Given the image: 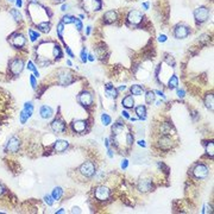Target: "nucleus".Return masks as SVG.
<instances>
[{
  "mask_svg": "<svg viewBox=\"0 0 214 214\" xmlns=\"http://www.w3.org/2000/svg\"><path fill=\"white\" fill-rule=\"evenodd\" d=\"M32 112H34V105H32V102H25L24 108H23V111L19 114L20 123L21 124H25V121L32 115Z\"/></svg>",
  "mask_w": 214,
  "mask_h": 214,
  "instance_id": "nucleus-1",
  "label": "nucleus"
},
{
  "mask_svg": "<svg viewBox=\"0 0 214 214\" xmlns=\"http://www.w3.org/2000/svg\"><path fill=\"white\" fill-rule=\"evenodd\" d=\"M80 172L86 177H92L95 174V165L93 162H84L80 167Z\"/></svg>",
  "mask_w": 214,
  "mask_h": 214,
  "instance_id": "nucleus-2",
  "label": "nucleus"
},
{
  "mask_svg": "<svg viewBox=\"0 0 214 214\" xmlns=\"http://www.w3.org/2000/svg\"><path fill=\"white\" fill-rule=\"evenodd\" d=\"M208 16H209V11L207 7H198L195 11H194V18L198 23H203L208 19Z\"/></svg>",
  "mask_w": 214,
  "mask_h": 214,
  "instance_id": "nucleus-3",
  "label": "nucleus"
},
{
  "mask_svg": "<svg viewBox=\"0 0 214 214\" xmlns=\"http://www.w3.org/2000/svg\"><path fill=\"white\" fill-rule=\"evenodd\" d=\"M24 69V61L20 58H14L10 63V70L13 75H19Z\"/></svg>",
  "mask_w": 214,
  "mask_h": 214,
  "instance_id": "nucleus-4",
  "label": "nucleus"
},
{
  "mask_svg": "<svg viewBox=\"0 0 214 214\" xmlns=\"http://www.w3.org/2000/svg\"><path fill=\"white\" fill-rule=\"evenodd\" d=\"M189 27L188 26H186V25H177L176 27H175V31H174V35H175V37L177 38V39H183V38H186L188 35H189Z\"/></svg>",
  "mask_w": 214,
  "mask_h": 214,
  "instance_id": "nucleus-5",
  "label": "nucleus"
},
{
  "mask_svg": "<svg viewBox=\"0 0 214 214\" xmlns=\"http://www.w3.org/2000/svg\"><path fill=\"white\" fill-rule=\"evenodd\" d=\"M193 174L196 178H205L208 175V168L205 164H196L193 169Z\"/></svg>",
  "mask_w": 214,
  "mask_h": 214,
  "instance_id": "nucleus-6",
  "label": "nucleus"
},
{
  "mask_svg": "<svg viewBox=\"0 0 214 214\" xmlns=\"http://www.w3.org/2000/svg\"><path fill=\"white\" fill-rule=\"evenodd\" d=\"M127 20H129V23H131L133 25H138L143 20V13L139 11H136V10L130 11V13L127 14Z\"/></svg>",
  "mask_w": 214,
  "mask_h": 214,
  "instance_id": "nucleus-7",
  "label": "nucleus"
},
{
  "mask_svg": "<svg viewBox=\"0 0 214 214\" xmlns=\"http://www.w3.org/2000/svg\"><path fill=\"white\" fill-rule=\"evenodd\" d=\"M19 146H20L19 139H18L17 137H11L10 140H9L7 144H6L5 150H6L7 152H17V151L19 150Z\"/></svg>",
  "mask_w": 214,
  "mask_h": 214,
  "instance_id": "nucleus-8",
  "label": "nucleus"
},
{
  "mask_svg": "<svg viewBox=\"0 0 214 214\" xmlns=\"http://www.w3.org/2000/svg\"><path fill=\"white\" fill-rule=\"evenodd\" d=\"M95 198L100 201H105L110 198V189L105 186H100L95 189Z\"/></svg>",
  "mask_w": 214,
  "mask_h": 214,
  "instance_id": "nucleus-9",
  "label": "nucleus"
},
{
  "mask_svg": "<svg viewBox=\"0 0 214 214\" xmlns=\"http://www.w3.org/2000/svg\"><path fill=\"white\" fill-rule=\"evenodd\" d=\"M50 126L55 133H62L66 131V124H64V121L61 120V119H55Z\"/></svg>",
  "mask_w": 214,
  "mask_h": 214,
  "instance_id": "nucleus-10",
  "label": "nucleus"
},
{
  "mask_svg": "<svg viewBox=\"0 0 214 214\" xmlns=\"http://www.w3.org/2000/svg\"><path fill=\"white\" fill-rule=\"evenodd\" d=\"M25 37L21 34H13L11 36V44L16 48H21L25 45Z\"/></svg>",
  "mask_w": 214,
  "mask_h": 214,
  "instance_id": "nucleus-11",
  "label": "nucleus"
},
{
  "mask_svg": "<svg viewBox=\"0 0 214 214\" xmlns=\"http://www.w3.org/2000/svg\"><path fill=\"white\" fill-rule=\"evenodd\" d=\"M79 102L82 106H90L92 102H93V97L88 92H82L79 95Z\"/></svg>",
  "mask_w": 214,
  "mask_h": 214,
  "instance_id": "nucleus-12",
  "label": "nucleus"
},
{
  "mask_svg": "<svg viewBox=\"0 0 214 214\" xmlns=\"http://www.w3.org/2000/svg\"><path fill=\"white\" fill-rule=\"evenodd\" d=\"M72 127H73V130L75 132L82 133L87 129V121L86 120H74L73 124H72Z\"/></svg>",
  "mask_w": 214,
  "mask_h": 214,
  "instance_id": "nucleus-13",
  "label": "nucleus"
},
{
  "mask_svg": "<svg viewBox=\"0 0 214 214\" xmlns=\"http://www.w3.org/2000/svg\"><path fill=\"white\" fill-rule=\"evenodd\" d=\"M138 189L143 193H147L152 190V183L150 180H140L138 182Z\"/></svg>",
  "mask_w": 214,
  "mask_h": 214,
  "instance_id": "nucleus-14",
  "label": "nucleus"
},
{
  "mask_svg": "<svg viewBox=\"0 0 214 214\" xmlns=\"http://www.w3.org/2000/svg\"><path fill=\"white\" fill-rule=\"evenodd\" d=\"M74 81V79L72 77V75L69 74V73H61L59 75H58V82L62 84V86H68V84H70L72 82Z\"/></svg>",
  "mask_w": 214,
  "mask_h": 214,
  "instance_id": "nucleus-15",
  "label": "nucleus"
},
{
  "mask_svg": "<svg viewBox=\"0 0 214 214\" xmlns=\"http://www.w3.org/2000/svg\"><path fill=\"white\" fill-rule=\"evenodd\" d=\"M158 146L163 150H169L172 146V140L168 136H164L158 140Z\"/></svg>",
  "mask_w": 214,
  "mask_h": 214,
  "instance_id": "nucleus-16",
  "label": "nucleus"
},
{
  "mask_svg": "<svg viewBox=\"0 0 214 214\" xmlns=\"http://www.w3.org/2000/svg\"><path fill=\"white\" fill-rule=\"evenodd\" d=\"M118 19V13L115 11H107L105 14H104V20L106 24H112L114 23L115 20Z\"/></svg>",
  "mask_w": 214,
  "mask_h": 214,
  "instance_id": "nucleus-17",
  "label": "nucleus"
},
{
  "mask_svg": "<svg viewBox=\"0 0 214 214\" xmlns=\"http://www.w3.org/2000/svg\"><path fill=\"white\" fill-rule=\"evenodd\" d=\"M68 146H69V143H68L67 140L58 139V140L55 143L54 149H55V151H56V152H63V151H66V150H67V147H68Z\"/></svg>",
  "mask_w": 214,
  "mask_h": 214,
  "instance_id": "nucleus-18",
  "label": "nucleus"
},
{
  "mask_svg": "<svg viewBox=\"0 0 214 214\" xmlns=\"http://www.w3.org/2000/svg\"><path fill=\"white\" fill-rule=\"evenodd\" d=\"M39 113H41V117H42L43 119H50V118L54 115V111H52V108L49 107V106H42Z\"/></svg>",
  "mask_w": 214,
  "mask_h": 214,
  "instance_id": "nucleus-19",
  "label": "nucleus"
},
{
  "mask_svg": "<svg viewBox=\"0 0 214 214\" xmlns=\"http://www.w3.org/2000/svg\"><path fill=\"white\" fill-rule=\"evenodd\" d=\"M105 93H106L107 97L113 98V99H115V98L118 97V90H117L111 83H108V84L105 86Z\"/></svg>",
  "mask_w": 214,
  "mask_h": 214,
  "instance_id": "nucleus-20",
  "label": "nucleus"
},
{
  "mask_svg": "<svg viewBox=\"0 0 214 214\" xmlns=\"http://www.w3.org/2000/svg\"><path fill=\"white\" fill-rule=\"evenodd\" d=\"M121 105H123V107H125V108H133V106H135L133 97L132 95H126L123 99V101H121Z\"/></svg>",
  "mask_w": 214,
  "mask_h": 214,
  "instance_id": "nucleus-21",
  "label": "nucleus"
},
{
  "mask_svg": "<svg viewBox=\"0 0 214 214\" xmlns=\"http://www.w3.org/2000/svg\"><path fill=\"white\" fill-rule=\"evenodd\" d=\"M136 114L138 115L139 119L145 120L146 119V108H145V106H143V105L137 106L136 107Z\"/></svg>",
  "mask_w": 214,
  "mask_h": 214,
  "instance_id": "nucleus-22",
  "label": "nucleus"
},
{
  "mask_svg": "<svg viewBox=\"0 0 214 214\" xmlns=\"http://www.w3.org/2000/svg\"><path fill=\"white\" fill-rule=\"evenodd\" d=\"M62 195H63V189H62V188H61V187H55V188H54L51 196L54 198L55 201L59 200L61 198H62Z\"/></svg>",
  "mask_w": 214,
  "mask_h": 214,
  "instance_id": "nucleus-23",
  "label": "nucleus"
},
{
  "mask_svg": "<svg viewBox=\"0 0 214 214\" xmlns=\"http://www.w3.org/2000/svg\"><path fill=\"white\" fill-rule=\"evenodd\" d=\"M50 27H51V25L48 21H42V23L38 24V30L42 31L43 34H48L50 31Z\"/></svg>",
  "mask_w": 214,
  "mask_h": 214,
  "instance_id": "nucleus-24",
  "label": "nucleus"
},
{
  "mask_svg": "<svg viewBox=\"0 0 214 214\" xmlns=\"http://www.w3.org/2000/svg\"><path fill=\"white\" fill-rule=\"evenodd\" d=\"M177 86H178V79H177L176 75H172V76L169 79L168 87H169L170 89H175V88H177Z\"/></svg>",
  "mask_w": 214,
  "mask_h": 214,
  "instance_id": "nucleus-25",
  "label": "nucleus"
},
{
  "mask_svg": "<svg viewBox=\"0 0 214 214\" xmlns=\"http://www.w3.org/2000/svg\"><path fill=\"white\" fill-rule=\"evenodd\" d=\"M143 87L142 86H139V84H133L132 87H131V93L133 94V95H142L143 94Z\"/></svg>",
  "mask_w": 214,
  "mask_h": 214,
  "instance_id": "nucleus-26",
  "label": "nucleus"
},
{
  "mask_svg": "<svg viewBox=\"0 0 214 214\" xmlns=\"http://www.w3.org/2000/svg\"><path fill=\"white\" fill-rule=\"evenodd\" d=\"M205 105L208 110L213 111V94H207L205 98Z\"/></svg>",
  "mask_w": 214,
  "mask_h": 214,
  "instance_id": "nucleus-27",
  "label": "nucleus"
},
{
  "mask_svg": "<svg viewBox=\"0 0 214 214\" xmlns=\"http://www.w3.org/2000/svg\"><path fill=\"white\" fill-rule=\"evenodd\" d=\"M10 14L13 17V19H14L16 21H21V19H23V17H21L20 12H19L18 10H16V9H11Z\"/></svg>",
  "mask_w": 214,
  "mask_h": 214,
  "instance_id": "nucleus-28",
  "label": "nucleus"
},
{
  "mask_svg": "<svg viewBox=\"0 0 214 214\" xmlns=\"http://www.w3.org/2000/svg\"><path fill=\"white\" fill-rule=\"evenodd\" d=\"M145 101L147 104H152V102H154L155 101V92H152V90L146 92V94H145Z\"/></svg>",
  "mask_w": 214,
  "mask_h": 214,
  "instance_id": "nucleus-29",
  "label": "nucleus"
},
{
  "mask_svg": "<svg viewBox=\"0 0 214 214\" xmlns=\"http://www.w3.org/2000/svg\"><path fill=\"white\" fill-rule=\"evenodd\" d=\"M206 152H207V155L209 157H213V155H214V144H213V142H208L206 144Z\"/></svg>",
  "mask_w": 214,
  "mask_h": 214,
  "instance_id": "nucleus-30",
  "label": "nucleus"
},
{
  "mask_svg": "<svg viewBox=\"0 0 214 214\" xmlns=\"http://www.w3.org/2000/svg\"><path fill=\"white\" fill-rule=\"evenodd\" d=\"M101 123H102L104 126H108L112 123V118L108 114L104 113V114H101Z\"/></svg>",
  "mask_w": 214,
  "mask_h": 214,
  "instance_id": "nucleus-31",
  "label": "nucleus"
},
{
  "mask_svg": "<svg viewBox=\"0 0 214 214\" xmlns=\"http://www.w3.org/2000/svg\"><path fill=\"white\" fill-rule=\"evenodd\" d=\"M52 56L55 57V58H61L62 57V51H61V47L59 45H54V48H52Z\"/></svg>",
  "mask_w": 214,
  "mask_h": 214,
  "instance_id": "nucleus-32",
  "label": "nucleus"
},
{
  "mask_svg": "<svg viewBox=\"0 0 214 214\" xmlns=\"http://www.w3.org/2000/svg\"><path fill=\"white\" fill-rule=\"evenodd\" d=\"M92 6H93V10L94 11H100L101 7H102L101 0H93V1H92Z\"/></svg>",
  "mask_w": 214,
  "mask_h": 214,
  "instance_id": "nucleus-33",
  "label": "nucleus"
},
{
  "mask_svg": "<svg viewBox=\"0 0 214 214\" xmlns=\"http://www.w3.org/2000/svg\"><path fill=\"white\" fill-rule=\"evenodd\" d=\"M124 130V125L123 124H120V123H118V124H114V126L112 127V131L115 133V135H118V133H120L121 131Z\"/></svg>",
  "mask_w": 214,
  "mask_h": 214,
  "instance_id": "nucleus-34",
  "label": "nucleus"
},
{
  "mask_svg": "<svg viewBox=\"0 0 214 214\" xmlns=\"http://www.w3.org/2000/svg\"><path fill=\"white\" fill-rule=\"evenodd\" d=\"M29 35H30V39H31L32 42H35V41L39 37V34H38V32H36V31H34L32 29H30V30H29Z\"/></svg>",
  "mask_w": 214,
  "mask_h": 214,
  "instance_id": "nucleus-35",
  "label": "nucleus"
},
{
  "mask_svg": "<svg viewBox=\"0 0 214 214\" xmlns=\"http://www.w3.org/2000/svg\"><path fill=\"white\" fill-rule=\"evenodd\" d=\"M75 19H76V18L73 17V16H64L62 23H63V24H72V23L75 21Z\"/></svg>",
  "mask_w": 214,
  "mask_h": 214,
  "instance_id": "nucleus-36",
  "label": "nucleus"
},
{
  "mask_svg": "<svg viewBox=\"0 0 214 214\" xmlns=\"http://www.w3.org/2000/svg\"><path fill=\"white\" fill-rule=\"evenodd\" d=\"M161 131H162V133H164V135H170L171 126H170L169 124H163V126L161 127Z\"/></svg>",
  "mask_w": 214,
  "mask_h": 214,
  "instance_id": "nucleus-37",
  "label": "nucleus"
},
{
  "mask_svg": "<svg viewBox=\"0 0 214 214\" xmlns=\"http://www.w3.org/2000/svg\"><path fill=\"white\" fill-rule=\"evenodd\" d=\"M80 57H81V61L83 63H86L87 62V59H88V55H87V51H86V48H83L82 50H81V54H80Z\"/></svg>",
  "mask_w": 214,
  "mask_h": 214,
  "instance_id": "nucleus-38",
  "label": "nucleus"
},
{
  "mask_svg": "<svg viewBox=\"0 0 214 214\" xmlns=\"http://www.w3.org/2000/svg\"><path fill=\"white\" fill-rule=\"evenodd\" d=\"M54 201H55V200H54V198H52L51 195H45V196H44V202H45L48 206H52V205H54Z\"/></svg>",
  "mask_w": 214,
  "mask_h": 214,
  "instance_id": "nucleus-39",
  "label": "nucleus"
},
{
  "mask_svg": "<svg viewBox=\"0 0 214 214\" xmlns=\"http://www.w3.org/2000/svg\"><path fill=\"white\" fill-rule=\"evenodd\" d=\"M30 82H31L32 88L36 89V87H37V81H36V76H35V75H30Z\"/></svg>",
  "mask_w": 214,
  "mask_h": 214,
  "instance_id": "nucleus-40",
  "label": "nucleus"
},
{
  "mask_svg": "<svg viewBox=\"0 0 214 214\" xmlns=\"http://www.w3.org/2000/svg\"><path fill=\"white\" fill-rule=\"evenodd\" d=\"M29 70H31V72H37V68L35 67V64H34V62H31V61H29V63H27V67H26Z\"/></svg>",
  "mask_w": 214,
  "mask_h": 214,
  "instance_id": "nucleus-41",
  "label": "nucleus"
},
{
  "mask_svg": "<svg viewBox=\"0 0 214 214\" xmlns=\"http://www.w3.org/2000/svg\"><path fill=\"white\" fill-rule=\"evenodd\" d=\"M208 39H209V36H208V35H202V36H200V37H199V42H201L202 44L207 43V42H208Z\"/></svg>",
  "mask_w": 214,
  "mask_h": 214,
  "instance_id": "nucleus-42",
  "label": "nucleus"
},
{
  "mask_svg": "<svg viewBox=\"0 0 214 214\" xmlns=\"http://www.w3.org/2000/svg\"><path fill=\"white\" fill-rule=\"evenodd\" d=\"M126 142H127L129 145H132L133 144V136L131 133H127L126 135Z\"/></svg>",
  "mask_w": 214,
  "mask_h": 214,
  "instance_id": "nucleus-43",
  "label": "nucleus"
},
{
  "mask_svg": "<svg viewBox=\"0 0 214 214\" xmlns=\"http://www.w3.org/2000/svg\"><path fill=\"white\" fill-rule=\"evenodd\" d=\"M74 23H75V25H76V29L79 30V31H81L82 27H83V26H82L81 20H80V19H75V21H74Z\"/></svg>",
  "mask_w": 214,
  "mask_h": 214,
  "instance_id": "nucleus-44",
  "label": "nucleus"
},
{
  "mask_svg": "<svg viewBox=\"0 0 214 214\" xmlns=\"http://www.w3.org/2000/svg\"><path fill=\"white\" fill-rule=\"evenodd\" d=\"M177 95H178V98H185L186 97V92L183 89H177Z\"/></svg>",
  "mask_w": 214,
  "mask_h": 214,
  "instance_id": "nucleus-45",
  "label": "nucleus"
},
{
  "mask_svg": "<svg viewBox=\"0 0 214 214\" xmlns=\"http://www.w3.org/2000/svg\"><path fill=\"white\" fill-rule=\"evenodd\" d=\"M127 165H129V161H127L126 158L121 161V169H126V168H127Z\"/></svg>",
  "mask_w": 214,
  "mask_h": 214,
  "instance_id": "nucleus-46",
  "label": "nucleus"
},
{
  "mask_svg": "<svg viewBox=\"0 0 214 214\" xmlns=\"http://www.w3.org/2000/svg\"><path fill=\"white\" fill-rule=\"evenodd\" d=\"M155 94H158V97H161L163 100H165L167 98H165V95H164V93L163 92H161V90H155Z\"/></svg>",
  "mask_w": 214,
  "mask_h": 214,
  "instance_id": "nucleus-47",
  "label": "nucleus"
},
{
  "mask_svg": "<svg viewBox=\"0 0 214 214\" xmlns=\"http://www.w3.org/2000/svg\"><path fill=\"white\" fill-rule=\"evenodd\" d=\"M158 41L162 42V43H163V42H167V36H165V35H160V36H158Z\"/></svg>",
  "mask_w": 214,
  "mask_h": 214,
  "instance_id": "nucleus-48",
  "label": "nucleus"
},
{
  "mask_svg": "<svg viewBox=\"0 0 214 214\" xmlns=\"http://www.w3.org/2000/svg\"><path fill=\"white\" fill-rule=\"evenodd\" d=\"M121 115H123L125 119H130V114H129V112H126V111H123V112H121Z\"/></svg>",
  "mask_w": 214,
  "mask_h": 214,
  "instance_id": "nucleus-49",
  "label": "nucleus"
},
{
  "mask_svg": "<svg viewBox=\"0 0 214 214\" xmlns=\"http://www.w3.org/2000/svg\"><path fill=\"white\" fill-rule=\"evenodd\" d=\"M72 213H81V210H80V208H79V207H73Z\"/></svg>",
  "mask_w": 214,
  "mask_h": 214,
  "instance_id": "nucleus-50",
  "label": "nucleus"
},
{
  "mask_svg": "<svg viewBox=\"0 0 214 214\" xmlns=\"http://www.w3.org/2000/svg\"><path fill=\"white\" fill-rule=\"evenodd\" d=\"M66 50H67V52H68V55L70 56V57H74V55H73V52H72V50L68 48V47H66Z\"/></svg>",
  "mask_w": 214,
  "mask_h": 214,
  "instance_id": "nucleus-51",
  "label": "nucleus"
},
{
  "mask_svg": "<svg viewBox=\"0 0 214 214\" xmlns=\"http://www.w3.org/2000/svg\"><path fill=\"white\" fill-rule=\"evenodd\" d=\"M107 155H108V157H110V158H112V157H113V152H112V150H111L110 147H108V151H107Z\"/></svg>",
  "mask_w": 214,
  "mask_h": 214,
  "instance_id": "nucleus-52",
  "label": "nucleus"
},
{
  "mask_svg": "<svg viewBox=\"0 0 214 214\" xmlns=\"http://www.w3.org/2000/svg\"><path fill=\"white\" fill-rule=\"evenodd\" d=\"M125 89H126V86H120L117 90H118V92H123V90H125Z\"/></svg>",
  "mask_w": 214,
  "mask_h": 214,
  "instance_id": "nucleus-53",
  "label": "nucleus"
},
{
  "mask_svg": "<svg viewBox=\"0 0 214 214\" xmlns=\"http://www.w3.org/2000/svg\"><path fill=\"white\" fill-rule=\"evenodd\" d=\"M138 145H139V146L145 147V145H146V144H145V142H144V140H139V142H138Z\"/></svg>",
  "mask_w": 214,
  "mask_h": 214,
  "instance_id": "nucleus-54",
  "label": "nucleus"
},
{
  "mask_svg": "<svg viewBox=\"0 0 214 214\" xmlns=\"http://www.w3.org/2000/svg\"><path fill=\"white\" fill-rule=\"evenodd\" d=\"M16 4H17L18 7H20L23 5V1H21V0H16Z\"/></svg>",
  "mask_w": 214,
  "mask_h": 214,
  "instance_id": "nucleus-55",
  "label": "nucleus"
},
{
  "mask_svg": "<svg viewBox=\"0 0 214 214\" xmlns=\"http://www.w3.org/2000/svg\"><path fill=\"white\" fill-rule=\"evenodd\" d=\"M88 59L90 61V62H93V61H94L95 58H94V56H93V55H88Z\"/></svg>",
  "mask_w": 214,
  "mask_h": 214,
  "instance_id": "nucleus-56",
  "label": "nucleus"
},
{
  "mask_svg": "<svg viewBox=\"0 0 214 214\" xmlns=\"http://www.w3.org/2000/svg\"><path fill=\"white\" fill-rule=\"evenodd\" d=\"M143 7H144L145 10H147V9H149V3H144V4H143Z\"/></svg>",
  "mask_w": 214,
  "mask_h": 214,
  "instance_id": "nucleus-57",
  "label": "nucleus"
},
{
  "mask_svg": "<svg viewBox=\"0 0 214 214\" xmlns=\"http://www.w3.org/2000/svg\"><path fill=\"white\" fill-rule=\"evenodd\" d=\"M67 9H68V5H62V7H61V10H62V11H66Z\"/></svg>",
  "mask_w": 214,
  "mask_h": 214,
  "instance_id": "nucleus-58",
  "label": "nucleus"
},
{
  "mask_svg": "<svg viewBox=\"0 0 214 214\" xmlns=\"http://www.w3.org/2000/svg\"><path fill=\"white\" fill-rule=\"evenodd\" d=\"M3 193H4V188H3V186H1V185H0V195H1Z\"/></svg>",
  "mask_w": 214,
  "mask_h": 214,
  "instance_id": "nucleus-59",
  "label": "nucleus"
},
{
  "mask_svg": "<svg viewBox=\"0 0 214 214\" xmlns=\"http://www.w3.org/2000/svg\"><path fill=\"white\" fill-rule=\"evenodd\" d=\"M56 213H58V214H62V213H64V210H63V208H62V209H59V210H57Z\"/></svg>",
  "mask_w": 214,
  "mask_h": 214,
  "instance_id": "nucleus-60",
  "label": "nucleus"
},
{
  "mask_svg": "<svg viewBox=\"0 0 214 214\" xmlns=\"http://www.w3.org/2000/svg\"><path fill=\"white\" fill-rule=\"evenodd\" d=\"M90 29H92L90 26H88V27H87V35H89V34H90Z\"/></svg>",
  "mask_w": 214,
  "mask_h": 214,
  "instance_id": "nucleus-61",
  "label": "nucleus"
},
{
  "mask_svg": "<svg viewBox=\"0 0 214 214\" xmlns=\"http://www.w3.org/2000/svg\"><path fill=\"white\" fill-rule=\"evenodd\" d=\"M67 64L70 67V66H72V61H67Z\"/></svg>",
  "mask_w": 214,
  "mask_h": 214,
  "instance_id": "nucleus-62",
  "label": "nucleus"
},
{
  "mask_svg": "<svg viewBox=\"0 0 214 214\" xmlns=\"http://www.w3.org/2000/svg\"><path fill=\"white\" fill-rule=\"evenodd\" d=\"M55 1H56V3H63L64 0H55Z\"/></svg>",
  "mask_w": 214,
  "mask_h": 214,
  "instance_id": "nucleus-63",
  "label": "nucleus"
},
{
  "mask_svg": "<svg viewBox=\"0 0 214 214\" xmlns=\"http://www.w3.org/2000/svg\"><path fill=\"white\" fill-rule=\"evenodd\" d=\"M10 1H14V0H10Z\"/></svg>",
  "mask_w": 214,
  "mask_h": 214,
  "instance_id": "nucleus-64",
  "label": "nucleus"
}]
</instances>
